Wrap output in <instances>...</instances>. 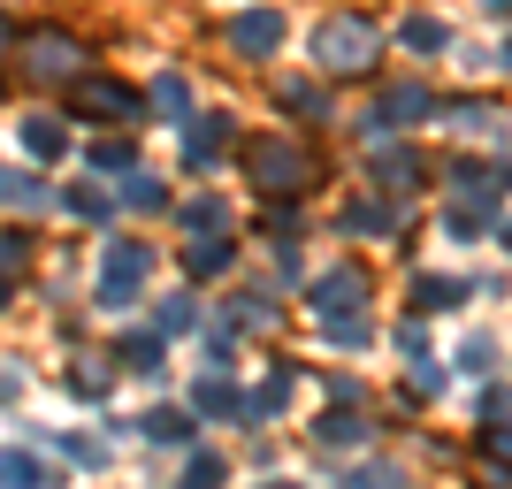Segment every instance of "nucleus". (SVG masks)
<instances>
[{
  "label": "nucleus",
  "instance_id": "1",
  "mask_svg": "<svg viewBox=\"0 0 512 489\" xmlns=\"http://www.w3.org/2000/svg\"><path fill=\"white\" fill-rule=\"evenodd\" d=\"M314 46H321V69H329V77H360V69L375 62V23L367 16H329Z\"/></svg>",
  "mask_w": 512,
  "mask_h": 489
},
{
  "label": "nucleus",
  "instance_id": "2",
  "mask_svg": "<svg viewBox=\"0 0 512 489\" xmlns=\"http://www.w3.org/2000/svg\"><path fill=\"white\" fill-rule=\"evenodd\" d=\"M245 161H253V184H268V192H306V153H299V146H276V138H260Z\"/></svg>",
  "mask_w": 512,
  "mask_h": 489
},
{
  "label": "nucleus",
  "instance_id": "3",
  "mask_svg": "<svg viewBox=\"0 0 512 489\" xmlns=\"http://www.w3.org/2000/svg\"><path fill=\"white\" fill-rule=\"evenodd\" d=\"M360 298H367V276H360V268H337V276H321V283H314L321 321H352V314H360Z\"/></svg>",
  "mask_w": 512,
  "mask_h": 489
},
{
  "label": "nucleus",
  "instance_id": "4",
  "mask_svg": "<svg viewBox=\"0 0 512 489\" xmlns=\"http://www.w3.org/2000/svg\"><path fill=\"white\" fill-rule=\"evenodd\" d=\"M230 46H237V54H276V46H283V16H276V8L237 16V23H230Z\"/></svg>",
  "mask_w": 512,
  "mask_h": 489
},
{
  "label": "nucleus",
  "instance_id": "5",
  "mask_svg": "<svg viewBox=\"0 0 512 489\" xmlns=\"http://www.w3.org/2000/svg\"><path fill=\"white\" fill-rule=\"evenodd\" d=\"M23 54H31V69H39V77H69V69L85 62V46L62 39V31H39V39L23 46Z\"/></svg>",
  "mask_w": 512,
  "mask_h": 489
},
{
  "label": "nucleus",
  "instance_id": "6",
  "mask_svg": "<svg viewBox=\"0 0 512 489\" xmlns=\"http://www.w3.org/2000/svg\"><path fill=\"white\" fill-rule=\"evenodd\" d=\"M85 107H100V115H123V123L138 115V100H130L123 85H107V77H100V85H85Z\"/></svg>",
  "mask_w": 512,
  "mask_h": 489
},
{
  "label": "nucleus",
  "instance_id": "7",
  "mask_svg": "<svg viewBox=\"0 0 512 489\" xmlns=\"http://www.w3.org/2000/svg\"><path fill=\"white\" fill-rule=\"evenodd\" d=\"M23 146L39 153V161H54V153H62V130L46 123V115H31V123H23Z\"/></svg>",
  "mask_w": 512,
  "mask_h": 489
},
{
  "label": "nucleus",
  "instance_id": "8",
  "mask_svg": "<svg viewBox=\"0 0 512 489\" xmlns=\"http://www.w3.org/2000/svg\"><path fill=\"white\" fill-rule=\"evenodd\" d=\"M184 436H192L184 413H146V444H184Z\"/></svg>",
  "mask_w": 512,
  "mask_h": 489
},
{
  "label": "nucleus",
  "instance_id": "9",
  "mask_svg": "<svg viewBox=\"0 0 512 489\" xmlns=\"http://www.w3.org/2000/svg\"><path fill=\"white\" fill-rule=\"evenodd\" d=\"M222 146H230V130H222V123H199V130H192V146H184V153H192L199 169H207V161H214Z\"/></svg>",
  "mask_w": 512,
  "mask_h": 489
},
{
  "label": "nucleus",
  "instance_id": "10",
  "mask_svg": "<svg viewBox=\"0 0 512 489\" xmlns=\"http://www.w3.org/2000/svg\"><path fill=\"white\" fill-rule=\"evenodd\" d=\"M123 360L138 367V375H153V367H161V337H146V329H138V337H123Z\"/></svg>",
  "mask_w": 512,
  "mask_h": 489
},
{
  "label": "nucleus",
  "instance_id": "11",
  "mask_svg": "<svg viewBox=\"0 0 512 489\" xmlns=\"http://www.w3.org/2000/svg\"><path fill=\"white\" fill-rule=\"evenodd\" d=\"M214 482H222V459H214V451H192V467H184L176 489H214Z\"/></svg>",
  "mask_w": 512,
  "mask_h": 489
},
{
  "label": "nucleus",
  "instance_id": "12",
  "mask_svg": "<svg viewBox=\"0 0 512 489\" xmlns=\"http://www.w3.org/2000/svg\"><path fill=\"white\" fill-rule=\"evenodd\" d=\"M398 39H406V46H421V54H428V46H444V23H428V16H413L406 31H398Z\"/></svg>",
  "mask_w": 512,
  "mask_h": 489
},
{
  "label": "nucleus",
  "instance_id": "13",
  "mask_svg": "<svg viewBox=\"0 0 512 489\" xmlns=\"http://www.w3.org/2000/svg\"><path fill=\"white\" fill-rule=\"evenodd\" d=\"M8 489H46V474L23 459V451H8Z\"/></svg>",
  "mask_w": 512,
  "mask_h": 489
},
{
  "label": "nucleus",
  "instance_id": "14",
  "mask_svg": "<svg viewBox=\"0 0 512 489\" xmlns=\"http://www.w3.org/2000/svg\"><path fill=\"white\" fill-rule=\"evenodd\" d=\"M360 436H367V428L352 421V413H344V421H337V413H329V421H321V444H360Z\"/></svg>",
  "mask_w": 512,
  "mask_h": 489
},
{
  "label": "nucleus",
  "instance_id": "15",
  "mask_svg": "<svg viewBox=\"0 0 512 489\" xmlns=\"http://www.w3.org/2000/svg\"><path fill=\"white\" fill-rule=\"evenodd\" d=\"M214 268H230V245H192V276H214Z\"/></svg>",
  "mask_w": 512,
  "mask_h": 489
},
{
  "label": "nucleus",
  "instance_id": "16",
  "mask_svg": "<svg viewBox=\"0 0 512 489\" xmlns=\"http://www.w3.org/2000/svg\"><path fill=\"white\" fill-rule=\"evenodd\" d=\"M459 291H467V283H444V276H428V283H421V306H428V314H436V306H451V298H459Z\"/></svg>",
  "mask_w": 512,
  "mask_h": 489
},
{
  "label": "nucleus",
  "instance_id": "17",
  "mask_svg": "<svg viewBox=\"0 0 512 489\" xmlns=\"http://www.w3.org/2000/svg\"><path fill=\"white\" fill-rule=\"evenodd\" d=\"M153 107H161V115H184V85H176V77H161V85H153Z\"/></svg>",
  "mask_w": 512,
  "mask_h": 489
},
{
  "label": "nucleus",
  "instance_id": "18",
  "mask_svg": "<svg viewBox=\"0 0 512 489\" xmlns=\"http://www.w3.org/2000/svg\"><path fill=\"white\" fill-rule=\"evenodd\" d=\"M8 199H16V207H39L46 192H39V176H8Z\"/></svg>",
  "mask_w": 512,
  "mask_h": 489
},
{
  "label": "nucleus",
  "instance_id": "19",
  "mask_svg": "<svg viewBox=\"0 0 512 489\" xmlns=\"http://www.w3.org/2000/svg\"><path fill=\"white\" fill-rule=\"evenodd\" d=\"M123 199H130V207H161V184H153V176H130Z\"/></svg>",
  "mask_w": 512,
  "mask_h": 489
},
{
  "label": "nucleus",
  "instance_id": "20",
  "mask_svg": "<svg viewBox=\"0 0 512 489\" xmlns=\"http://www.w3.org/2000/svg\"><path fill=\"white\" fill-rule=\"evenodd\" d=\"M360 489H398V474H383V467H367V474H360Z\"/></svg>",
  "mask_w": 512,
  "mask_h": 489
},
{
  "label": "nucleus",
  "instance_id": "21",
  "mask_svg": "<svg viewBox=\"0 0 512 489\" xmlns=\"http://www.w3.org/2000/svg\"><path fill=\"white\" fill-rule=\"evenodd\" d=\"M490 451H497V459H512V428H490Z\"/></svg>",
  "mask_w": 512,
  "mask_h": 489
},
{
  "label": "nucleus",
  "instance_id": "22",
  "mask_svg": "<svg viewBox=\"0 0 512 489\" xmlns=\"http://www.w3.org/2000/svg\"><path fill=\"white\" fill-rule=\"evenodd\" d=\"M505 253H512V222H505Z\"/></svg>",
  "mask_w": 512,
  "mask_h": 489
},
{
  "label": "nucleus",
  "instance_id": "23",
  "mask_svg": "<svg viewBox=\"0 0 512 489\" xmlns=\"http://www.w3.org/2000/svg\"><path fill=\"white\" fill-rule=\"evenodd\" d=\"M505 69H512V46H505Z\"/></svg>",
  "mask_w": 512,
  "mask_h": 489
}]
</instances>
